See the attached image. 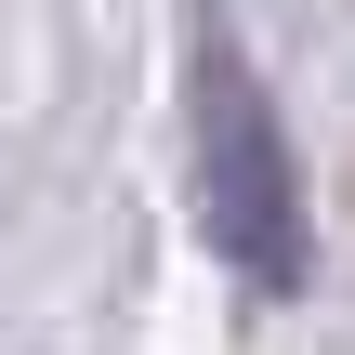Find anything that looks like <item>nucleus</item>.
<instances>
[{"label":"nucleus","mask_w":355,"mask_h":355,"mask_svg":"<svg viewBox=\"0 0 355 355\" xmlns=\"http://www.w3.org/2000/svg\"><path fill=\"white\" fill-rule=\"evenodd\" d=\"M198 224H211V250H224L263 303H290V290L316 277L303 158H290L277 92L250 79V53H237L224 26H198Z\"/></svg>","instance_id":"f257e3e1"}]
</instances>
